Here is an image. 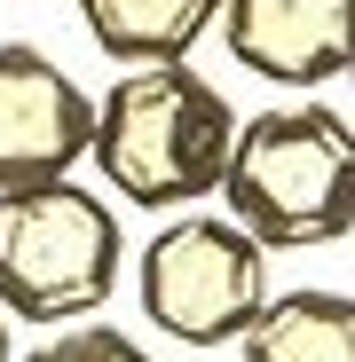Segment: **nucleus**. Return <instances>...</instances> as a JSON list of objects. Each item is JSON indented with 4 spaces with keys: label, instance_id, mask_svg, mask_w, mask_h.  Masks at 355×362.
I'll use <instances>...</instances> for the list:
<instances>
[{
    "label": "nucleus",
    "instance_id": "f257e3e1",
    "mask_svg": "<svg viewBox=\"0 0 355 362\" xmlns=\"http://www.w3.org/2000/svg\"><path fill=\"white\" fill-rule=\"evenodd\" d=\"M237 142L229 95L190 64H127L95 95V173L142 213H182L221 189V165Z\"/></svg>",
    "mask_w": 355,
    "mask_h": 362
},
{
    "label": "nucleus",
    "instance_id": "f03ea898",
    "mask_svg": "<svg viewBox=\"0 0 355 362\" xmlns=\"http://www.w3.org/2000/svg\"><path fill=\"white\" fill-rule=\"evenodd\" d=\"M221 197H229V221L261 252L339 245L355 228V127L324 103H284L261 118H237Z\"/></svg>",
    "mask_w": 355,
    "mask_h": 362
},
{
    "label": "nucleus",
    "instance_id": "7ed1b4c3",
    "mask_svg": "<svg viewBox=\"0 0 355 362\" xmlns=\"http://www.w3.org/2000/svg\"><path fill=\"white\" fill-rule=\"evenodd\" d=\"M127 276L118 213L87 181H32L0 189V315L16 323H87Z\"/></svg>",
    "mask_w": 355,
    "mask_h": 362
},
{
    "label": "nucleus",
    "instance_id": "20e7f679",
    "mask_svg": "<svg viewBox=\"0 0 355 362\" xmlns=\"http://www.w3.org/2000/svg\"><path fill=\"white\" fill-rule=\"evenodd\" d=\"M135 299H142L150 331L182 339V346H237L276 291H269V252L237 221L174 213L135 252Z\"/></svg>",
    "mask_w": 355,
    "mask_h": 362
},
{
    "label": "nucleus",
    "instance_id": "39448f33",
    "mask_svg": "<svg viewBox=\"0 0 355 362\" xmlns=\"http://www.w3.org/2000/svg\"><path fill=\"white\" fill-rule=\"evenodd\" d=\"M95 142V95L55 64L47 47H0V189L64 181Z\"/></svg>",
    "mask_w": 355,
    "mask_h": 362
},
{
    "label": "nucleus",
    "instance_id": "423d86ee",
    "mask_svg": "<svg viewBox=\"0 0 355 362\" xmlns=\"http://www.w3.org/2000/svg\"><path fill=\"white\" fill-rule=\"evenodd\" d=\"M213 24L269 87H324L355 64V0H221Z\"/></svg>",
    "mask_w": 355,
    "mask_h": 362
},
{
    "label": "nucleus",
    "instance_id": "0eeeda50",
    "mask_svg": "<svg viewBox=\"0 0 355 362\" xmlns=\"http://www.w3.org/2000/svg\"><path fill=\"white\" fill-rule=\"evenodd\" d=\"M237 362H355V299L347 291H276L237 339Z\"/></svg>",
    "mask_w": 355,
    "mask_h": 362
},
{
    "label": "nucleus",
    "instance_id": "6e6552de",
    "mask_svg": "<svg viewBox=\"0 0 355 362\" xmlns=\"http://www.w3.org/2000/svg\"><path fill=\"white\" fill-rule=\"evenodd\" d=\"M221 0H79V24L118 64H182L213 32Z\"/></svg>",
    "mask_w": 355,
    "mask_h": 362
},
{
    "label": "nucleus",
    "instance_id": "1a4fd4ad",
    "mask_svg": "<svg viewBox=\"0 0 355 362\" xmlns=\"http://www.w3.org/2000/svg\"><path fill=\"white\" fill-rule=\"evenodd\" d=\"M24 362H150L127 331H111V323H64V331H55V339H40Z\"/></svg>",
    "mask_w": 355,
    "mask_h": 362
},
{
    "label": "nucleus",
    "instance_id": "9d476101",
    "mask_svg": "<svg viewBox=\"0 0 355 362\" xmlns=\"http://www.w3.org/2000/svg\"><path fill=\"white\" fill-rule=\"evenodd\" d=\"M0 362H16V354H9V315H0Z\"/></svg>",
    "mask_w": 355,
    "mask_h": 362
},
{
    "label": "nucleus",
    "instance_id": "9b49d317",
    "mask_svg": "<svg viewBox=\"0 0 355 362\" xmlns=\"http://www.w3.org/2000/svg\"><path fill=\"white\" fill-rule=\"evenodd\" d=\"M347 79H355V64H347Z\"/></svg>",
    "mask_w": 355,
    "mask_h": 362
}]
</instances>
